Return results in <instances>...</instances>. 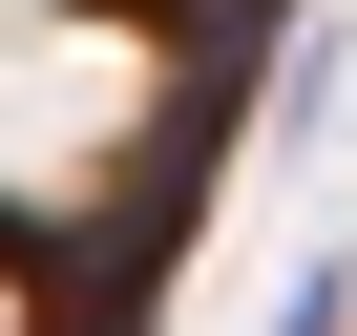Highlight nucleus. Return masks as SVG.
Masks as SVG:
<instances>
[{
  "mask_svg": "<svg viewBox=\"0 0 357 336\" xmlns=\"http://www.w3.org/2000/svg\"><path fill=\"white\" fill-rule=\"evenodd\" d=\"M273 336H357V294H336V273H294V315H273Z\"/></svg>",
  "mask_w": 357,
  "mask_h": 336,
  "instance_id": "obj_1",
  "label": "nucleus"
}]
</instances>
